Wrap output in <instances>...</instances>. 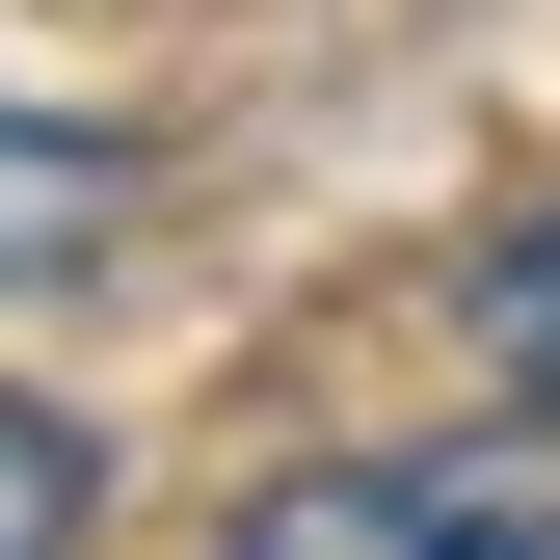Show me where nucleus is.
<instances>
[{"label": "nucleus", "mask_w": 560, "mask_h": 560, "mask_svg": "<svg viewBox=\"0 0 560 560\" xmlns=\"http://www.w3.org/2000/svg\"><path fill=\"white\" fill-rule=\"evenodd\" d=\"M214 560H560V454H294Z\"/></svg>", "instance_id": "obj_1"}, {"label": "nucleus", "mask_w": 560, "mask_h": 560, "mask_svg": "<svg viewBox=\"0 0 560 560\" xmlns=\"http://www.w3.org/2000/svg\"><path fill=\"white\" fill-rule=\"evenodd\" d=\"M81 241H133V133L107 107H0V294H54Z\"/></svg>", "instance_id": "obj_2"}, {"label": "nucleus", "mask_w": 560, "mask_h": 560, "mask_svg": "<svg viewBox=\"0 0 560 560\" xmlns=\"http://www.w3.org/2000/svg\"><path fill=\"white\" fill-rule=\"evenodd\" d=\"M81 508H107V428L81 400H0V560H81Z\"/></svg>", "instance_id": "obj_3"}, {"label": "nucleus", "mask_w": 560, "mask_h": 560, "mask_svg": "<svg viewBox=\"0 0 560 560\" xmlns=\"http://www.w3.org/2000/svg\"><path fill=\"white\" fill-rule=\"evenodd\" d=\"M480 347L560 400V214H508V241H480Z\"/></svg>", "instance_id": "obj_4"}]
</instances>
